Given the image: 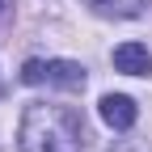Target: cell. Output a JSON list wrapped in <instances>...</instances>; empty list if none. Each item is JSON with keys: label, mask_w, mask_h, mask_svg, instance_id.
Instances as JSON below:
<instances>
[{"label": "cell", "mask_w": 152, "mask_h": 152, "mask_svg": "<svg viewBox=\"0 0 152 152\" xmlns=\"http://www.w3.org/2000/svg\"><path fill=\"white\" fill-rule=\"evenodd\" d=\"M21 152H85V118L72 106L55 102H30L17 127Z\"/></svg>", "instance_id": "6da1fadb"}, {"label": "cell", "mask_w": 152, "mask_h": 152, "mask_svg": "<svg viewBox=\"0 0 152 152\" xmlns=\"http://www.w3.org/2000/svg\"><path fill=\"white\" fill-rule=\"evenodd\" d=\"M85 68L76 59H26L21 64V85H55V89H85Z\"/></svg>", "instance_id": "7a4b0ae2"}, {"label": "cell", "mask_w": 152, "mask_h": 152, "mask_svg": "<svg viewBox=\"0 0 152 152\" xmlns=\"http://www.w3.org/2000/svg\"><path fill=\"white\" fill-rule=\"evenodd\" d=\"M97 114H102V123L110 131H131L135 118H140V110H135V102H131L127 93H106L97 102Z\"/></svg>", "instance_id": "3957f363"}, {"label": "cell", "mask_w": 152, "mask_h": 152, "mask_svg": "<svg viewBox=\"0 0 152 152\" xmlns=\"http://www.w3.org/2000/svg\"><path fill=\"white\" fill-rule=\"evenodd\" d=\"M114 68L127 72V76H152V51L144 42H123V47H114Z\"/></svg>", "instance_id": "277c9868"}, {"label": "cell", "mask_w": 152, "mask_h": 152, "mask_svg": "<svg viewBox=\"0 0 152 152\" xmlns=\"http://www.w3.org/2000/svg\"><path fill=\"white\" fill-rule=\"evenodd\" d=\"M97 17H140L152 0H85Z\"/></svg>", "instance_id": "5b68a950"}, {"label": "cell", "mask_w": 152, "mask_h": 152, "mask_svg": "<svg viewBox=\"0 0 152 152\" xmlns=\"http://www.w3.org/2000/svg\"><path fill=\"white\" fill-rule=\"evenodd\" d=\"M106 152H152L148 144H140V140H114Z\"/></svg>", "instance_id": "8992f818"}, {"label": "cell", "mask_w": 152, "mask_h": 152, "mask_svg": "<svg viewBox=\"0 0 152 152\" xmlns=\"http://www.w3.org/2000/svg\"><path fill=\"white\" fill-rule=\"evenodd\" d=\"M0 9H4V0H0Z\"/></svg>", "instance_id": "52a82bcc"}]
</instances>
